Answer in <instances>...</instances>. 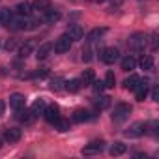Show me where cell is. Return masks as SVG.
Listing matches in <instances>:
<instances>
[{"label":"cell","mask_w":159,"mask_h":159,"mask_svg":"<svg viewBox=\"0 0 159 159\" xmlns=\"http://www.w3.org/2000/svg\"><path fill=\"white\" fill-rule=\"evenodd\" d=\"M129 114H131V107H129L127 103H120V105L114 107L112 120H114V122H124V120L129 118Z\"/></svg>","instance_id":"6da1fadb"},{"label":"cell","mask_w":159,"mask_h":159,"mask_svg":"<svg viewBox=\"0 0 159 159\" xmlns=\"http://www.w3.org/2000/svg\"><path fill=\"white\" fill-rule=\"evenodd\" d=\"M127 45H129V49H133V51H142V49L146 47V36H144V34H133V36L127 39Z\"/></svg>","instance_id":"7a4b0ae2"},{"label":"cell","mask_w":159,"mask_h":159,"mask_svg":"<svg viewBox=\"0 0 159 159\" xmlns=\"http://www.w3.org/2000/svg\"><path fill=\"white\" fill-rule=\"evenodd\" d=\"M52 49H54L58 54L69 52V49H71V39H69V36H67V34H64L62 38H58V39H56V43L52 45Z\"/></svg>","instance_id":"3957f363"},{"label":"cell","mask_w":159,"mask_h":159,"mask_svg":"<svg viewBox=\"0 0 159 159\" xmlns=\"http://www.w3.org/2000/svg\"><path fill=\"white\" fill-rule=\"evenodd\" d=\"M146 124L144 122H135V124H131L129 125V129L125 131V137H129V139H137V137H140V135H144L146 133Z\"/></svg>","instance_id":"277c9868"},{"label":"cell","mask_w":159,"mask_h":159,"mask_svg":"<svg viewBox=\"0 0 159 159\" xmlns=\"http://www.w3.org/2000/svg\"><path fill=\"white\" fill-rule=\"evenodd\" d=\"M148 88H150V83H148V79H144V81H139V84L135 86V98L137 101H144L146 96H148Z\"/></svg>","instance_id":"5b68a950"},{"label":"cell","mask_w":159,"mask_h":159,"mask_svg":"<svg viewBox=\"0 0 159 159\" xmlns=\"http://www.w3.org/2000/svg\"><path fill=\"white\" fill-rule=\"evenodd\" d=\"M118 58H120V52H118V49H114V47H107V49L101 51V60H103L105 64H114Z\"/></svg>","instance_id":"8992f818"},{"label":"cell","mask_w":159,"mask_h":159,"mask_svg":"<svg viewBox=\"0 0 159 159\" xmlns=\"http://www.w3.org/2000/svg\"><path fill=\"white\" fill-rule=\"evenodd\" d=\"M105 150V140H92L88 146L83 148V155H92V153H99Z\"/></svg>","instance_id":"52a82bcc"},{"label":"cell","mask_w":159,"mask_h":159,"mask_svg":"<svg viewBox=\"0 0 159 159\" xmlns=\"http://www.w3.org/2000/svg\"><path fill=\"white\" fill-rule=\"evenodd\" d=\"M43 116H45V120H47L49 124H54V122L60 118V109H58L56 105H49V107H45Z\"/></svg>","instance_id":"ba28073f"},{"label":"cell","mask_w":159,"mask_h":159,"mask_svg":"<svg viewBox=\"0 0 159 159\" xmlns=\"http://www.w3.org/2000/svg\"><path fill=\"white\" fill-rule=\"evenodd\" d=\"M21 137H23V131H21L19 127H10V129H6V131H4V139H6L10 144L19 142V140H21Z\"/></svg>","instance_id":"9c48e42d"},{"label":"cell","mask_w":159,"mask_h":159,"mask_svg":"<svg viewBox=\"0 0 159 159\" xmlns=\"http://www.w3.org/2000/svg\"><path fill=\"white\" fill-rule=\"evenodd\" d=\"M66 34L69 36V39H71V41H79V39H83L84 30H83V26H79V25H71V26L67 28V32H66Z\"/></svg>","instance_id":"30bf717a"},{"label":"cell","mask_w":159,"mask_h":159,"mask_svg":"<svg viewBox=\"0 0 159 159\" xmlns=\"http://www.w3.org/2000/svg\"><path fill=\"white\" fill-rule=\"evenodd\" d=\"M10 107L13 111H21L25 107V96L23 94H11L10 96Z\"/></svg>","instance_id":"8fae6325"},{"label":"cell","mask_w":159,"mask_h":159,"mask_svg":"<svg viewBox=\"0 0 159 159\" xmlns=\"http://www.w3.org/2000/svg\"><path fill=\"white\" fill-rule=\"evenodd\" d=\"M51 51H52V43H43V45H39V49L36 51V58H38V60H45V58L51 54Z\"/></svg>","instance_id":"7c38bea8"},{"label":"cell","mask_w":159,"mask_h":159,"mask_svg":"<svg viewBox=\"0 0 159 159\" xmlns=\"http://www.w3.org/2000/svg\"><path fill=\"white\" fill-rule=\"evenodd\" d=\"M66 86V90L67 92H71V94H75V92H79V90H81L83 88V81H81V79H71V81H67V83H64Z\"/></svg>","instance_id":"4fadbf2b"},{"label":"cell","mask_w":159,"mask_h":159,"mask_svg":"<svg viewBox=\"0 0 159 159\" xmlns=\"http://www.w3.org/2000/svg\"><path fill=\"white\" fill-rule=\"evenodd\" d=\"M90 118H92V114H90L88 111H83V109H79V111H75V112H73V122H77V124L88 122Z\"/></svg>","instance_id":"5bb4252c"},{"label":"cell","mask_w":159,"mask_h":159,"mask_svg":"<svg viewBox=\"0 0 159 159\" xmlns=\"http://www.w3.org/2000/svg\"><path fill=\"white\" fill-rule=\"evenodd\" d=\"M60 11L58 10H52V8H49L47 11H45V23H49V25H54V23H58L60 21Z\"/></svg>","instance_id":"9a60e30c"},{"label":"cell","mask_w":159,"mask_h":159,"mask_svg":"<svg viewBox=\"0 0 159 159\" xmlns=\"http://www.w3.org/2000/svg\"><path fill=\"white\" fill-rule=\"evenodd\" d=\"M139 66H140L144 71H150V69H153V56H152V54H144V56L139 60Z\"/></svg>","instance_id":"2e32d148"},{"label":"cell","mask_w":159,"mask_h":159,"mask_svg":"<svg viewBox=\"0 0 159 159\" xmlns=\"http://www.w3.org/2000/svg\"><path fill=\"white\" fill-rule=\"evenodd\" d=\"M105 32H107V28H94L92 32H88L86 41H88V43H94V41H98V39H99Z\"/></svg>","instance_id":"e0dca14e"},{"label":"cell","mask_w":159,"mask_h":159,"mask_svg":"<svg viewBox=\"0 0 159 159\" xmlns=\"http://www.w3.org/2000/svg\"><path fill=\"white\" fill-rule=\"evenodd\" d=\"M17 112H19V120L25 122V124H32L34 118H36V114L32 112V109H28V111H23V109H21V111H17Z\"/></svg>","instance_id":"ac0fdd59"},{"label":"cell","mask_w":159,"mask_h":159,"mask_svg":"<svg viewBox=\"0 0 159 159\" xmlns=\"http://www.w3.org/2000/svg\"><path fill=\"white\" fill-rule=\"evenodd\" d=\"M125 150H127V146H125L124 142H114V144L111 146V150H109V152H111V155H112V157H116V155H124V153H125Z\"/></svg>","instance_id":"d6986e66"},{"label":"cell","mask_w":159,"mask_h":159,"mask_svg":"<svg viewBox=\"0 0 159 159\" xmlns=\"http://www.w3.org/2000/svg\"><path fill=\"white\" fill-rule=\"evenodd\" d=\"M32 8H34L36 11L45 13V11L51 8V0H36V2H32Z\"/></svg>","instance_id":"ffe728a7"},{"label":"cell","mask_w":159,"mask_h":159,"mask_svg":"<svg viewBox=\"0 0 159 159\" xmlns=\"http://www.w3.org/2000/svg\"><path fill=\"white\" fill-rule=\"evenodd\" d=\"M122 69L124 71H131V69H135V66H137V60L133 58V56H125V58H122Z\"/></svg>","instance_id":"44dd1931"},{"label":"cell","mask_w":159,"mask_h":159,"mask_svg":"<svg viewBox=\"0 0 159 159\" xmlns=\"http://www.w3.org/2000/svg\"><path fill=\"white\" fill-rule=\"evenodd\" d=\"M139 81H140V79H139L137 75H129L125 81H124V88H125V90H135V86L139 84Z\"/></svg>","instance_id":"7402d4cb"},{"label":"cell","mask_w":159,"mask_h":159,"mask_svg":"<svg viewBox=\"0 0 159 159\" xmlns=\"http://www.w3.org/2000/svg\"><path fill=\"white\" fill-rule=\"evenodd\" d=\"M32 49H34L32 41H26L25 45H21V49H19V58H26V56H30V54H32Z\"/></svg>","instance_id":"603a6c76"},{"label":"cell","mask_w":159,"mask_h":159,"mask_svg":"<svg viewBox=\"0 0 159 159\" xmlns=\"http://www.w3.org/2000/svg\"><path fill=\"white\" fill-rule=\"evenodd\" d=\"M17 13L19 15H30V11H32V4L30 2H21V4H17Z\"/></svg>","instance_id":"cb8c5ba5"},{"label":"cell","mask_w":159,"mask_h":159,"mask_svg":"<svg viewBox=\"0 0 159 159\" xmlns=\"http://www.w3.org/2000/svg\"><path fill=\"white\" fill-rule=\"evenodd\" d=\"M111 105V98L109 96H101L99 99H96V109L98 111H103V109H107Z\"/></svg>","instance_id":"d4e9b609"},{"label":"cell","mask_w":159,"mask_h":159,"mask_svg":"<svg viewBox=\"0 0 159 159\" xmlns=\"http://www.w3.org/2000/svg\"><path fill=\"white\" fill-rule=\"evenodd\" d=\"M94 79H96L94 71H92V69H84V73H83V77H81V81H83V84H92Z\"/></svg>","instance_id":"484cf974"},{"label":"cell","mask_w":159,"mask_h":159,"mask_svg":"<svg viewBox=\"0 0 159 159\" xmlns=\"http://www.w3.org/2000/svg\"><path fill=\"white\" fill-rule=\"evenodd\" d=\"M45 107H47V105H45V101H43V99H36V103L32 105V112H34L36 116H38V114H43Z\"/></svg>","instance_id":"4316f807"},{"label":"cell","mask_w":159,"mask_h":159,"mask_svg":"<svg viewBox=\"0 0 159 159\" xmlns=\"http://www.w3.org/2000/svg\"><path fill=\"white\" fill-rule=\"evenodd\" d=\"M54 129H58L60 133H64V131H67V129H69V120H64V118H58V120L54 122Z\"/></svg>","instance_id":"83f0119b"},{"label":"cell","mask_w":159,"mask_h":159,"mask_svg":"<svg viewBox=\"0 0 159 159\" xmlns=\"http://www.w3.org/2000/svg\"><path fill=\"white\" fill-rule=\"evenodd\" d=\"M114 83H116V77H114V73H112V71H107V75H105V81H103L105 88H112V86H114Z\"/></svg>","instance_id":"f1b7e54d"},{"label":"cell","mask_w":159,"mask_h":159,"mask_svg":"<svg viewBox=\"0 0 159 159\" xmlns=\"http://www.w3.org/2000/svg\"><path fill=\"white\" fill-rule=\"evenodd\" d=\"M62 84H64V81H62V79H52V81H51V84H49V88H51V90H54V92H58V90L62 88Z\"/></svg>","instance_id":"f546056e"},{"label":"cell","mask_w":159,"mask_h":159,"mask_svg":"<svg viewBox=\"0 0 159 159\" xmlns=\"http://www.w3.org/2000/svg\"><path fill=\"white\" fill-rule=\"evenodd\" d=\"M10 17H11L10 10H0V25H6Z\"/></svg>","instance_id":"4dcf8cb0"},{"label":"cell","mask_w":159,"mask_h":159,"mask_svg":"<svg viewBox=\"0 0 159 159\" xmlns=\"http://www.w3.org/2000/svg\"><path fill=\"white\" fill-rule=\"evenodd\" d=\"M4 47H6V51H13V49L17 47V39H15V38H11V39H8Z\"/></svg>","instance_id":"1f68e13d"},{"label":"cell","mask_w":159,"mask_h":159,"mask_svg":"<svg viewBox=\"0 0 159 159\" xmlns=\"http://www.w3.org/2000/svg\"><path fill=\"white\" fill-rule=\"evenodd\" d=\"M92 84H94V90H96V92H103V90H105L103 81H96V79H94V83H92Z\"/></svg>","instance_id":"d6a6232c"},{"label":"cell","mask_w":159,"mask_h":159,"mask_svg":"<svg viewBox=\"0 0 159 159\" xmlns=\"http://www.w3.org/2000/svg\"><path fill=\"white\" fill-rule=\"evenodd\" d=\"M83 60H84V62H90V60H92V49H90V47H86V49L83 51Z\"/></svg>","instance_id":"836d02e7"},{"label":"cell","mask_w":159,"mask_h":159,"mask_svg":"<svg viewBox=\"0 0 159 159\" xmlns=\"http://www.w3.org/2000/svg\"><path fill=\"white\" fill-rule=\"evenodd\" d=\"M150 47H152V51L157 49V34H152V38H150Z\"/></svg>","instance_id":"e575fe53"},{"label":"cell","mask_w":159,"mask_h":159,"mask_svg":"<svg viewBox=\"0 0 159 159\" xmlns=\"http://www.w3.org/2000/svg\"><path fill=\"white\" fill-rule=\"evenodd\" d=\"M47 73H49V69H47V67H39V69L34 73V77H45Z\"/></svg>","instance_id":"d590c367"},{"label":"cell","mask_w":159,"mask_h":159,"mask_svg":"<svg viewBox=\"0 0 159 159\" xmlns=\"http://www.w3.org/2000/svg\"><path fill=\"white\" fill-rule=\"evenodd\" d=\"M152 99L153 101H159V88L157 86H153V90H152Z\"/></svg>","instance_id":"8d00e7d4"},{"label":"cell","mask_w":159,"mask_h":159,"mask_svg":"<svg viewBox=\"0 0 159 159\" xmlns=\"http://www.w3.org/2000/svg\"><path fill=\"white\" fill-rule=\"evenodd\" d=\"M4 109H6V103H4V101H0V116L4 114Z\"/></svg>","instance_id":"74e56055"},{"label":"cell","mask_w":159,"mask_h":159,"mask_svg":"<svg viewBox=\"0 0 159 159\" xmlns=\"http://www.w3.org/2000/svg\"><path fill=\"white\" fill-rule=\"evenodd\" d=\"M94 2H105V0H94Z\"/></svg>","instance_id":"f35d334b"},{"label":"cell","mask_w":159,"mask_h":159,"mask_svg":"<svg viewBox=\"0 0 159 159\" xmlns=\"http://www.w3.org/2000/svg\"><path fill=\"white\" fill-rule=\"evenodd\" d=\"M0 146H2V139H0Z\"/></svg>","instance_id":"ab89813d"}]
</instances>
